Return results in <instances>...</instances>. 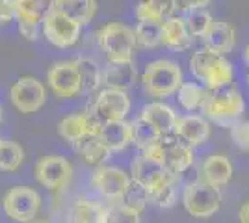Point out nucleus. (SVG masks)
I'll list each match as a JSON object with an SVG mask.
<instances>
[{
    "mask_svg": "<svg viewBox=\"0 0 249 223\" xmlns=\"http://www.w3.org/2000/svg\"><path fill=\"white\" fill-rule=\"evenodd\" d=\"M13 19H15V15H13V8H11V0H0V26H6Z\"/></svg>",
    "mask_w": 249,
    "mask_h": 223,
    "instance_id": "40",
    "label": "nucleus"
},
{
    "mask_svg": "<svg viewBox=\"0 0 249 223\" xmlns=\"http://www.w3.org/2000/svg\"><path fill=\"white\" fill-rule=\"evenodd\" d=\"M117 203H123L124 206H128V208H132V210L142 214L145 210L147 205L151 203V193H149V190H147L142 182L130 179V182H128V186H126V190L123 193V197H121V201Z\"/></svg>",
    "mask_w": 249,
    "mask_h": 223,
    "instance_id": "31",
    "label": "nucleus"
},
{
    "mask_svg": "<svg viewBox=\"0 0 249 223\" xmlns=\"http://www.w3.org/2000/svg\"><path fill=\"white\" fill-rule=\"evenodd\" d=\"M232 175H234V166L221 153L210 154L201 164V181L219 190L232 181Z\"/></svg>",
    "mask_w": 249,
    "mask_h": 223,
    "instance_id": "18",
    "label": "nucleus"
},
{
    "mask_svg": "<svg viewBox=\"0 0 249 223\" xmlns=\"http://www.w3.org/2000/svg\"><path fill=\"white\" fill-rule=\"evenodd\" d=\"M244 58H246V62H248V65H249V41H248V45H246V51H244Z\"/></svg>",
    "mask_w": 249,
    "mask_h": 223,
    "instance_id": "42",
    "label": "nucleus"
},
{
    "mask_svg": "<svg viewBox=\"0 0 249 223\" xmlns=\"http://www.w3.org/2000/svg\"><path fill=\"white\" fill-rule=\"evenodd\" d=\"M47 84L60 99H73L82 93V82L74 60H62L47 71Z\"/></svg>",
    "mask_w": 249,
    "mask_h": 223,
    "instance_id": "14",
    "label": "nucleus"
},
{
    "mask_svg": "<svg viewBox=\"0 0 249 223\" xmlns=\"http://www.w3.org/2000/svg\"><path fill=\"white\" fill-rule=\"evenodd\" d=\"M238 222L240 223H249V199L240 205V208H238Z\"/></svg>",
    "mask_w": 249,
    "mask_h": 223,
    "instance_id": "41",
    "label": "nucleus"
},
{
    "mask_svg": "<svg viewBox=\"0 0 249 223\" xmlns=\"http://www.w3.org/2000/svg\"><path fill=\"white\" fill-rule=\"evenodd\" d=\"M136 19L138 22H143V21H153V22H164L162 19V15L158 13L156 10H153L147 2H140L138 6H136Z\"/></svg>",
    "mask_w": 249,
    "mask_h": 223,
    "instance_id": "37",
    "label": "nucleus"
},
{
    "mask_svg": "<svg viewBox=\"0 0 249 223\" xmlns=\"http://www.w3.org/2000/svg\"><path fill=\"white\" fill-rule=\"evenodd\" d=\"M2 208L11 222L30 223L41 210V195L30 186H13L4 193Z\"/></svg>",
    "mask_w": 249,
    "mask_h": 223,
    "instance_id": "8",
    "label": "nucleus"
},
{
    "mask_svg": "<svg viewBox=\"0 0 249 223\" xmlns=\"http://www.w3.org/2000/svg\"><path fill=\"white\" fill-rule=\"evenodd\" d=\"M128 112H130L128 91H121V89H114V87H103V89H99V93L95 97L89 116L93 117V121L99 127H103L106 123L126 119Z\"/></svg>",
    "mask_w": 249,
    "mask_h": 223,
    "instance_id": "6",
    "label": "nucleus"
},
{
    "mask_svg": "<svg viewBox=\"0 0 249 223\" xmlns=\"http://www.w3.org/2000/svg\"><path fill=\"white\" fill-rule=\"evenodd\" d=\"M248 86H249V71H248Z\"/></svg>",
    "mask_w": 249,
    "mask_h": 223,
    "instance_id": "45",
    "label": "nucleus"
},
{
    "mask_svg": "<svg viewBox=\"0 0 249 223\" xmlns=\"http://www.w3.org/2000/svg\"><path fill=\"white\" fill-rule=\"evenodd\" d=\"M130 179L132 177H128V173L124 170H121V168L101 164L91 173V186H93L95 191L103 199L117 203L121 201V197H123V193L126 190Z\"/></svg>",
    "mask_w": 249,
    "mask_h": 223,
    "instance_id": "13",
    "label": "nucleus"
},
{
    "mask_svg": "<svg viewBox=\"0 0 249 223\" xmlns=\"http://www.w3.org/2000/svg\"><path fill=\"white\" fill-rule=\"evenodd\" d=\"M97 43L101 51L106 54L108 64L134 62L136 52V34L134 28L123 22H108L97 30Z\"/></svg>",
    "mask_w": 249,
    "mask_h": 223,
    "instance_id": "3",
    "label": "nucleus"
},
{
    "mask_svg": "<svg viewBox=\"0 0 249 223\" xmlns=\"http://www.w3.org/2000/svg\"><path fill=\"white\" fill-rule=\"evenodd\" d=\"M236 28L227 21H214L210 24L208 32L203 35L205 49L214 54L227 56L236 47Z\"/></svg>",
    "mask_w": 249,
    "mask_h": 223,
    "instance_id": "17",
    "label": "nucleus"
},
{
    "mask_svg": "<svg viewBox=\"0 0 249 223\" xmlns=\"http://www.w3.org/2000/svg\"><path fill=\"white\" fill-rule=\"evenodd\" d=\"M130 128H132V145H136L142 151L151 149L158 139L162 138V134L143 117H138L134 121H130Z\"/></svg>",
    "mask_w": 249,
    "mask_h": 223,
    "instance_id": "29",
    "label": "nucleus"
},
{
    "mask_svg": "<svg viewBox=\"0 0 249 223\" xmlns=\"http://www.w3.org/2000/svg\"><path fill=\"white\" fill-rule=\"evenodd\" d=\"M145 153L156 156L166 166V170L171 175H177V177L180 173H184L188 168H192L194 160H196L194 149L186 145L184 141H180L178 138H171V134L169 136H162L153 147L147 149Z\"/></svg>",
    "mask_w": 249,
    "mask_h": 223,
    "instance_id": "7",
    "label": "nucleus"
},
{
    "mask_svg": "<svg viewBox=\"0 0 249 223\" xmlns=\"http://www.w3.org/2000/svg\"><path fill=\"white\" fill-rule=\"evenodd\" d=\"M106 206L101 201H93L86 195L74 199L67 212V223H103Z\"/></svg>",
    "mask_w": 249,
    "mask_h": 223,
    "instance_id": "24",
    "label": "nucleus"
},
{
    "mask_svg": "<svg viewBox=\"0 0 249 223\" xmlns=\"http://www.w3.org/2000/svg\"><path fill=\"white\" fill-rule=\"evenodd\" d=\"M99 136L104 141V145L110 149V153H119L124 151L128 145H132V128L130 121H114L106 123L99 128Z\"/></svg>",
    "mask_w": 249,
    "mask_h": 223,
    "instance_id": "23",
    "label": "nucleus"
},
{
    "mask_svg": "<svg viewBox=\"0 0 249 223\" xmlns=\"http://www.w3.org/2000/svg\"><path fill=\"white\" fill-rule=\"evenodd\" d=\"M73 149L78 153V156L82 158V162L89 164V166H101V164H104V160L112 154L110 149L104 145V141L101 139L99 132L88 134L82 139H78L73 145Z\"/></svg>",
    "mask_w": 249,
    "mask_h": 223,
    "instance_id": "25",
    "label": "nucleus"
},
{
    "mask_svg": "<svg viewBox=\"0 0 249 223\" xmlns=\"http://www.w3.org/2000/svg\"><path fill=\"white\" fill-rule=\"evenodd\" d=\"M210 123L205 116L197 114H186V116H178L175 123V134L180 141H184L190 147H199L210 138Z\"/></svg>",
    "mask_w": 249,
    "mask_h": 223,
    "instance_id": "16",
    "label": "nucleus"
},
{
    "mask_svg": "<svg viewBox=\"0 0 249 223\" xmlns=\"http://www.w3.org/2000/svg\"><path fill=\"white\" fill-rule=\"evenodd\" d=\"M246 103L238 89L232 87H221L216 91H208L207 101L201 108L203 116L208 121H214L219 125H234L244 116Z\"/></svg>",
    "mask_w": 249,
    "mask_h": 223,
    "instance_id": "4",
    "label": "nucleus"
},
{
    "mask_svg": "<svg viewBox=\"0 0 249 223\" xmlns=\"http://www.w3.org/2000/svg\"><path fill=\"white\" fill-rule=\"evenodd\" d=\"M97 0H54V10L62 11L78 24H89L97 15Z\"/></svg>",
    "mask_w": 249,
    "mask_h": 223,
    "instance_id": "26",
    "label": "nucleus"
},
{
    "mask_svg": "<svg viewBox=\"0 0 249 223\" xmlns=\"http://www.w3.org/2000/svg\"><path fill=\"white\" fill-rule=\"evenodd\" d=\"M136 45L142 49H155L162 45V22L143 21L134 28Z\"/></svg>",
    "mask_w": 249,
    "mask_h": 223,
    "instance_id": "32",
    "label": "nucleus"
},
{
    "mask_svg": "<svg viewBox=\"0 0 249 223\" xmlns=\"http://www.w3.org/2000/svg\"><path fill=\"white\" fill-rule=\"evenodd\" d=\"M24 149L17 141L0 139V171L19 170L24 162Z\"/></svg>",
    "mask_w": 249,
    "mask_h": 223,
    "instance_id": "30",
    "label": "nucleus"
},
{
    "mask_svg": "<svg viewBox=\"0 0 249 223\" xmlns=\"http://www.w3.org/2000/svg\"><path fill=\"white\" fill-rule=\"evenodd\" d=\"M134 62H121V64H108L103 67V87H114L121 91H128L136 84Z\"/></svg>",
    "mask_w": 249,
    "mask_h": 223,
    "instance_id": "22",
    "label": "nucleus"
},
{
    "mask_svg": "<svg viewBox=\"0 0 249 223\" xmlns=\"http://www.w3.org/2000/svg\"><path fill=\"white\" fill-rule=\"evenodd\" d=\"M11 8L19 32L34 41L41 32L43 17L54 8V0H11Z\"/></svg>",
    "mask_w": 249,
    "mask_h": 223,
    "instance_id": "11",
    "label": "nucleus"
},
{
    "mask_svg": "<svg viewBox=\"0 0 249 223\" xmlns=\"http://www.w3.org/2000/svg\"><path fill=\"white\" fill-rule=\"evenodd\" d=\"M30 223H49V222H30Z\"/></svg>",
    "mask_w": 249,
    "mask_h": 223,
    "instance_id": "44",
    "label": "nucleus"
},
{
    "mask_svg": "<svg viewBox=\"0 0 249 223\" xmlns=\"http://www.w3.org/2000/svg\"><path fill=\"white\" fill-rule=\"evenodd\" d=\"M210 0H177V10L182 11H194L201 10V8H208Z\"/></svg>",
    "mask_w": 249,
    "mask_h": 223,
    "instance_id": "39",
    "label": "nucleus"
},
{
    "mask_svg": "<svg viewBox=\"0 0 249 223\" xmlns=\"http://www.w3.org/2000/svg\"><path fill=\"white\" fill-rule=\"evenodd\" d=\"M182 205L186 212L197 220H208L216 216L221 208V190L207 182L194 181L186 184L182 191Z\"/></svg>",
    "mask_w": 249,
    "mask_h": 223,
    "instance_id": "5",
    "label": "nucleus"
},
{
    "mask_svg": "<svg viewBox=\"0 0 249 223\" xmlns=\"http://www.w3.org/2000/svg\"><path fill=\"white\" fill-rule=\"evenodd\" d=\"M80 82H82V93H93L103 87V65L99 64L95 58L89 56H78L74 60Z\"/></svg>",
    "mask_w": 249,
    "mask_h": 223,
    "instance_id": "27",
    "label": "nucleus"
},
{
    "mask_svg": "<svg viewBox=\"0 0 249 223\" xmlns=\"http://www.w3.org/2000/svg\"><path fill=\"white\" fill-rule=\"evenodd\" d=\"M231 138L238 147L249 151V121H236L231 125Z\"/></svg>",
    "mask_w": 249,
    "mask_h": 223,
    "instance_id": "36",
    "label": "nucleus"
},
{
    "mask_svg": "<svg viewBox=\"0 0 249 223\" xmlns=\"http://www.w3.org/2000/svg\"><path fill=\"white\" fill-rule=\"evenodd\" d=\"M190 73L197 78L199 82L208 91H216L221 87H227L234 80V67L225 56L214 54L210 51H199L190 58Z\"/></svg>",
    "mask_w": 249,
    "mask_h": 223,
    "instance_id": "1",
    "label": "nucleus"
},
{
    "mask_svg": "<svg viewBox=\"0 0 249 223\" xmlns=\"http://www.w3.org/2000/svg\"><path fill=\"white\" fill-rule=\"evenodd\" d=\"M0 123H2V106H0Z\"/></svg>",
    "mask_w": 249,
    "mask_h": 223,
    "instance_id": "43",
    "label": "nucleus"
},
{
    "mask_svg": "<svg viewBox=\"0 0 249 223\" xmlns=\"http://www.w3.org/2000/svg\"><path fill=\"white\" fill-rule=\"evenodd\" d=\"M182 82H184V74H182L180 65L167 58L149 62L142 74V86L145 93L155 99L177 95Z\"/></svg>",
    "mask_w": 249,
    "mask_h": 223,
    "instance_id": "2",
    "label": "nucleus"
},
{
    "mask_svg": "<svg viewBox=\"0 0 249 223\" xmlns=\"http://www.w3.org/2000/svg\"><path fill=\"white\" fill-rule=\"evenodd\" d=\"M143 2H147L153 10L158 11L162 15V19L171 17L173 11L177 10V0H143Z\"/></svg>",
    "mask_w": 249,
    "mask_h": 223,
    "instance_id": "38",
    "label": "nucleus"
},
{
    "mask_svg": "<svg viewBox=\"0 0 249 223\" xmlns=\"http://www.w3.org/2000/svg\"><path fill=\"white\" fill-rule=\"evenodd\" d=\"M130 171H132V179L142 182L149 190V193L155 191L158 186H162L171 177V173L166 170V166L156 156L149 154L145 151L132 160V170Z\"/></svg>",
    "mask_w": 249,
    "mask_h": 223,
    "instance_id": "15",
    "label": "nucleus"
},
{
    "mask_svg": "<svg viewBox=\"0 0 249 223\" xmlns=\"http://www.w3.org/2000/svg\"><path fill=\"white\" fill-rule=\"evenodd\" d=\"M140 117H143L145 121H149L162 136H169L175 130V123L178 116H177V112L169 104L156 101V103H149V104L142 108Z\"/></svg>",
    "mask_w": 249,
    "mask_h": 223,
    "instance_id": "21",
    "label": "nucleus"
},
{
    "mask_svg": "<svg viewBox=\"0 0 249 223\" xmlns=\"http://www.w3.org/2000/svg\"><path fill=\"white\" fill-rule=\"evenodd\" d=\"M208 89L205 86L197 84V82H182V86L177 91V99L178 104L184 108L186 112H196L201 110L205 101H207Z\"/></svg>",
    "mask_w": 249,
    "mask_h": 223,
    "instance_id": "28",
    "label": "nucleus"
},
{
    "mask_svg": "<svg viewBox=\"0 0 249 223\" xmlns=\"http://www.w3.org/2000/svg\"><path fill=\"white\" fill-rule=\"evenodd\" d=\"M184 21H186L188 32H190L192 37H203L208 32V28L214 22V19H212V13L207 8H201V10L188 11Z\"/></svg>",
    "mask_w": 249,
    "mask_h": 223,
    "instance_id": "33",
    "label": "nucleus"
},
{
    "mask_svg": "<svg viewBox=\"0 0 249 223\" xmlns=\"http://www.w3.org/2000/svg\"><path fill=\"white\" fill-rule=\"evenodd\" d=\"M192 35L188 32L184 17H167L162 22V45L171 51H186L192 45Z\"/></svg>",
    "mask_w": 249,
    "mask_h": 223,
    "instance_id": "20",
    "label": "nucleus"
},
{
    "mask_svg": "<svg viewBox=\"0 0 249 223\" xmlns=\"http://www.w3.org/2000/svg\"><path fill=\"white\" fill-rule=\"evenodd\" d=\"M99 125L89 116V112H78V114H69L58 123V134L62 136L69 145H74L78 139H82L88 134L99 132Z\"/></svg>",
    "mask_w": 249,
    "mask_h": 223,
    "instance_id": "19",
    "label": "nucleus"
},
{
    "mask_svg": "<svg viewBox=\"0 0 249 223\" xmlns=\"http://www.w3.org/2000/svg\"><path fill=\"white\" fill-rule=\"evenodd\" d=\"M142 214L124 206L123 203H114L112 206H106V214L103 223H142Z\"/></svg>",
    "mask_w": 249,
    "mask_h": 223,
    "instance_id": "35",
    "label": "nucleus"
},
{
    "mask_svg": "<svg viewBox=\"0 0 249 223\" xmlns=\"http://www.w3.org/2000/svg\"><path fill=\"white\" fill-rule=\"evenodd\" d=\"M10 103L21 114L39 112L47 103V89L39 78L21 76L10 87Z\"/></svg>",
    "mask_w": 249,
    "mask_h": 223,
    "instance_id": "10",
    "label": "nucleus"
},
{
    "mask_svg": "<svg viewBox=\"0 0 249 223\" xmlns=\"http://www.w3.org/2000/svg\"><path fill=\"white\" fill-rule=\"evenodd\" d=\"M151 203L160 208H171L177 203V175H171L162 186L151 191Z\"/></svg>",
    "mask_w": 249,
    "mask_h": 223,
    "instance_id": "34",
    "label": "nucleus"
},
{
    "mask_svg": "<svg viewBox=\"0 0 249 223\" xmlns=\"http://www.w3.org/2000/svg\"><path fill=\"white\" fill-rule=\"evenodd\" d=\"M34 175H36V181L41 186L58 193V191L65 190L73 179V164L67 158L56 156V154L43 156L37 160V164L34 168Z\"/></svg>",
    "mask_w": 249,
    "mask_h": 223,
    "instance_id": "12",
    "label": "nucleus"
},
{
    "mask_svg": "<svg viewBox=\"0 0 249 223\" xmlns=\"http://www.w3.org/2000/svg\"><path fill=\"white\" fill-rule=\"evenodd\" d=\"M41 34L45 35V39L58 47V49H69L74 47L80 34H82V24H78L76 21L69 19L67 15H63L62 11L52 8L41 22Z\"/></svg>",
    "mask_w": 249,
    "mask_h": 223,
    "instance_id": "9",
    "label": "nucleus"
}]
</instances>
